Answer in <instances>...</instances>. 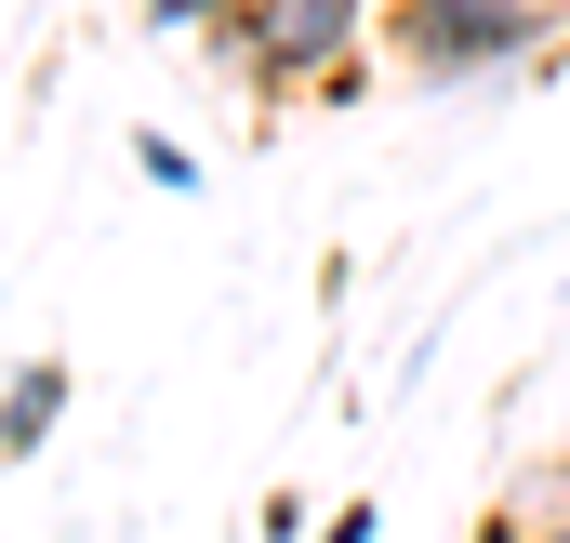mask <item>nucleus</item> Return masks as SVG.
<instances>
[{"label":"nucleus","mask_w":570,"mask_h":543,"mask_svg":"<svg viewBox=\"0 0 570 543\" xmlns=\"http://www.w3.org/2000/svg\"><path fill=\"white\" fill-rule=\"evenodd\" d=\"M544 0H399V27H385V53H399V80H425V93H478V80H518L531 53H544Z\"/></svg>","instance_id":"obj_1"},{"label":"nucleus","mask_w":570,"mask_h":543,"mask_svg":"<svg viewBox=\"0 0 570 543\" xmlns=\"http://www.w3.org/2000/svg\"><path fill=\"white\" fill-rule=\"evenodd\" d=\"M358 13L372 0H239L226 27H213V53H239L253 67V93H292V80H345V53H358Z\"/></svg>","instance_id":"obj_2"},{"label":"nucleus","mask_w":570,"mask_h":543,"mask_svg":"<svg viewBox=\"0 0 570 543\" xmlns=\"http://www.w3.org/2000/svg\"><path fill=\"white\" fill-rule=\"evenodd\" d=\"M53 424H67V372H53V358H27V372L0 385V464H40V451H53Z\"/></svg>","instance_id":"obj_3"},{"label":"nucleus","mask_w":570,"mask_h":543,"mask_svg":"<svg viewBox=\"0 0 570 543\" xmlns=\"http://www.w3.org/2000/svg\"><path fill=\"white\" fill-rule=\"evenodd\" d=\"M146 27H159V40H213V27H226V13H239V0H134Z\"/></svg>","instance_id":"obj_4"},{"label":"nucleus","mask_w":570,"mask_h":543,"mask_svg":"<svg viewBox=\"0 0 570 543\" xmlns=\"http://www.w3.org/2000/svg\"><path fill=\"white\" fill-rule=\"evenodd\" d=\"M134 172H146V186H199V159H186L173 134H134Z\"/></svg>","instance_id":"obj_5"},{"label":"nucleus","mask_w":570,"mask_h":543,"mask_svg":"<svg viewBox=\"0 0 570 543\" xmlns=\"http://www.w3.org/2000/svg\"><path fill=\"white\" fill-rule=\"evenodd\" d=\"M491 543H570V517H491Z\"/></svg>","instance_id":"obj_6"},{"label":"nucleus","mask_w":570,"mask_h":543,"mask_svg":"<svg viewBox=\"0 0 570 543\" xmlns=\"http://www.w3.org/2000/svg\"><path fill=\"white\" fill-rule=\"evenodd\" d=\"M318 543H372V504H345V517H332V531H318Z\"/></svg>","instance_id":"obj_7"},{"label":"nucleus","mask_w":570,"mask_h":543,"mask_svg":"<svg viewBox=\"0 0 570 543\" xmlns=\"http://www.w3.org/2000/svg\"><path fill=\"white\" fill-rule=\"evenodd\" d=\"M544 13H570V0H544Z\"/></svg>","instance_id":"obj_8"}]
</instances>
